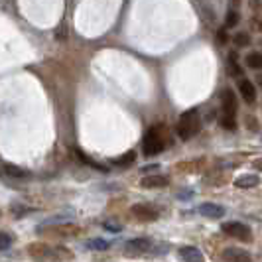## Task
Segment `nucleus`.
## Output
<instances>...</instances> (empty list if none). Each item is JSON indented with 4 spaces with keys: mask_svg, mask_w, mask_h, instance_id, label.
Returning <instances> with one entry per match:
<instances>
[{
    "mask_svg": "<svg viewBox=\"0 0 262 262\" xmlns=\"http://www.w3.org/2000/svg\"><path fill=\"white\" fill-rule=\"evenodd\" d=\"M87 249L91 250H108L111 249V243L108 241H103V238H91L87 243Z\"/></svg>",
    "mask_w": 262,
    "mask_h": 262,
    "instance_id": "nucleus-16",
    "label": "nucleus"
},
{
    "mask_svg": "<svg viewBox=\"0 0 262 262\" xmlns=\"http://www.w3.org/2000/svg\"><path fill=\"white\" fill-rule=\"evenodd\" d=\"M238 91H241L243 99L247 103H254L256 101V89H254V85L250 83L249 79H241L238 81Z\"/></svg>",
    "mask_w": 262,
    "mask_h": 262,
    "instance_id": "nucleus-12",
    "label": "nucleus"
},
{
    "mask_svg": "<svg viewBox=\"0 0 262 262\" xmlns=\"http://www.w3.org/2000/svg\"><path fill=\"white\" fill-rule=\"evenodd\" d=\"M221 105H223V115L225 117H235L236 113V99L231 89H225L221 93Z\"/></svg>",
    "mask_w": 262,
    "mask_h": 262,
    "instance_id": "nucleus-8",
    "label": "nucleus"
},
{
    "mask_svg": "<svg viewBox=\"0 0 262 262\" xmlns=\"http://www.w3.org/2000/svg\"><path fill=\"white\" fill-rule=\"evenodd\" d=\"M201 128V118H199V111L197 108H189L185 111L184 115L180 117V122H178V134L182 140H189L193 138L197 132Z\"/></svg>",
    "mask_w": 262,
    "mask_h": 262,
    "instance_id": "nucleus-2",
    "label": "nucleus"
},
{
    "mask_svg": "<svg viewBox=\"0 0 262 262\" xmlns=\"http://www.w3.org/2000/svg\"><path fill=\"white\" fill-rule=\"evenodd\" d=\"M245 63L250 67V69H260L262 67V55L258 52H252L247 55V59H245Z\"/></svg>",
    "mask_w": 262,
    "mask_h": 262,
    "instance_id": "nucleus-14",
    "label": "nucleus"
},
{
    "mask_svg": "<svg viewBox=\"0 0 262 262\" xmlns=\"http://www.w3.org/2000/svg\"><path fill=\"white\" fill-rule=\"evenodd\" d=\"M166 146H168V132L164 126H154L144 134V140H142L144 156H156Z\"/></svg>",
    "mask_w": 262,
    "mask_h": 262,
    "instance_id": "nucleus-1",
    "label": "nucleus"
},
{
    "mask_svg": "<svg viewBox=\"0 0 262 262\" xmlns=\"http://www.w3.org/2000/svg\"><path fill=\"white\" fill-rule=\"evenodd\" d=\"M4 171H6L8 176H12V178H28V176H30L26 170H22V168H18V166H12V164H6V166H4Z\"/></svg>",
    "mask_w": 262,
    "mask_h": 262,
    "instance_id": "nucleus-17",
    "label": "nucleus"
},
{
    "mask_svg": "<svg viewBox=\"0 0 262 262\" xmlns=\"http://www.w3.org/2000/svg\"><path fill=\"white\" fill-rule=\"evenodd\" d=\"M221 126H223V128H227V130H235V126H236L235 117H223V120H221Z\"/></svg>",
    "mask_w": 262,
    "mask_h": 262,
    "instance_id": "nucleus-19",
    "label": "nucleus"
},
{
    "mask_svg": "<svg viewBox=\"0 0 262 262\" xmlns=\"http://www.w3.org/2000/svg\"><path fill=\"white\" fill-rule=\"evenodd\" d=\"M238 24V12L236 10H231V12L227 14V26H236Z\"/></svg>",
    "mask_w": 262,
    "mask_h": 262,
    "instance_id": "nucleus-20",
    "label": "nucleus"
},
{
    "mask_svg": "<svg viewBox=\"0 0 262 262\" xmlns=\"http://www.w3.org/2000/svg\"><path fill=\"white\" fill-rule=\"evenodd\" d=\"M168 184H170V178H168V176H160V173H154V176H146V178H142V187H146V189L166 187Z\"/></svg>",
    "mask_w": 262,
    "mask_h": 262,
    "instance_id": "nucleus-10",
    "label": "nucleus"
},
{
    "mask_svg": "<svg viewBox=\"0 0 262 262\" xmlns=\"http://www.w3.org/2000/svg\"><path fill=\"white\" fill-rule=\"evenodd\" d=\"M236 43H241V46H245V43H249V36H247V34H238V36H236Z\"/></svg>",
    "mask_w": 262,
    "mask_h": 262,
    "instance_id": "nucleus-21",
    "label": "nucleus"
},
{
    "mask_svg": "<svg viewBox=\"0 0 262 262\" xmlns=\"http://www.w3.org/2000/svg\"><path fill=\"white\" fill-rule=\"evenodd\" d=\"M223 233L229 236H233V238H238V241H250L252 238V233H250V229L247 225L238 223V221H229V223H223Z\"/></svg>",
    "mask_w": 262,
    "mask_h": 262,
    "instance_id": "nucleus-5",
    "label": "nucleus"
},
{
    "mask_svg": "<svg viewBox=\"0 0 262 262\" xmlns=\"http://www.w3.org/2000/svg\"><path fill=\"white\" fill-rule=\"evenodd\" d=\"M134 160H136V154H134V152H126L124 156L115 158V160H113V164H115V166H122V168H126V166L134 164Z\"/></svg>",
    "mask_w": 262,
    "mask_h": 262,
    "instance_id": "nucleus-15",
    "label": "nucleus"
},
{
    "mask_svg": "<svg viewBox=\"0 0 262 262\" xmlns=\"http://www.w3.org/2000/svg\"><path fill=\"white\" fill-rule=\"evenodd\" d=\"M178 256L184 262H205L203 252L197 247H182V249L178 250Z\"/></svg>",
    "mask_w": 262,
    "mask_h": 262,
    "instance_id": "nucleus-9",
    "label": "nucleus"
},
{
    "mask_svg": "<svg viewBox=\"0 0 262 262\" xmlns=\"http://www.w3.org/2000/svg\"><path fill=\"white\" fill-rule=\"evenodd\" d=\"M10 245H12V236L8 233H0V250L10 249Z\"/></svg>",
    "mask_w": 262,
    "mask_h": 262,
    "instance_id": "nucleus-18",
    "label": "nucleus"
},
{
    "mask_svg": "<svg viewBox=\"0 0 262 262\" xmlns=\"http://www.w3.org/2000/svg\"><path fill=\"white\" fill-rule=\"evenodd\" d=\"M221 258L225 262H252V256H250V252L243 249H236V247H229V249L223 250V254H221Z\"/></svg>",
    "mask_w": 262,
    "mask_h": 262,
    "instance_id": "nucleus-7",
    "label": "nucleus"
},
{
    "mask_svg": "<svg viewBox=\"0 0 262 262\" xmlns=\"http://www.w3.org/2000/svg\"><path fill=\"white\" fill-rule=\"evenodd\" d=\"M258 176H243V178H238L235 182L236 187H241V189H249V187H256L258 185Z\"/></svg>",
    "mask_w": 262,
    "mask_h": 262,
    "instance_id": "nucleus-13",
    "label": "nucleus"
},
{
    "mask_svg": "<svg viewBox=\"0 0 262 262\" xmlns=\"http://www.w3.org/2000/svg\"><path fill=\"white\" fill-rule=\"evenodd\" d=\"M30 254L36 258H50V260H67L71 258V252L66 250L63 247H50V245H32L30 247Z\"/></svg>",
    "mask_w": 262,
    "mask_h": 262,
    "instance_id": "nucleus-3",
    "label": "nucleus"
},
{
    "mask_svg": "<svg viewBox=\"0 0 262 262\" xmlns=\"http://www.w3.org/2000/svg\"><path fill=\"white\" fill-rule=\"evenodd\" d=\"M132 215H134V219H138V221H142V223H152V221H156L158 217V209H154L152 205H146V203H138V205H132Z\"/></svg>",
    "mask_w": 262,
    "mask_h": 262,
    "instance_id": "nucleus-6",
    "label": "nucleus"
},
{
    "mask_svg": "<svg viewBox=\"0 0 262 262\" xmlns=\"http://www.w3.org/2000/svg\"><path fill=\"white\" fill-rule=\"evenodd\" d=\"M105 229L113 231V233H118V231H120V227H117V225H111V223H105Z\"/></svg>",
    "mask_w": 262,
    "mask_h": 262,
    "instance_id": "nucleus-22",
    "label": "nucleus"
},
{
    "mask_svg": "<svg viewBox=\"0 0 262 262\" xmlns=\"http://www.w3.org/2000/svg\"><path fill=\"white\" fill-rule=\"evenodd\" d=\"M199 213L209 217V219H219L225 215V207L223 205H217V203H201L199 205Z\"/></svg>",
    "mask_w": 262,
    "mask_h": 262,
    "instance_id": "nucleus-11",
    "label": "nucleus"
},
{
    "mask_svg": "<svg viewBox=\"0 0 262 262\" xmlns=\"http://www.w3.org/2000/svg\"><path fill=\"white\" fill-rule=\"evenodd\" d=\"M152 241L150 238H132L124 245V254L126 256H142V254H150L152 249Z\"/></svg>",
    "mask_w": 262,
    "mask_h": 262,
    "instance_id": "nucleus-4",
    "label": "nucleus"
}]
</instances>
